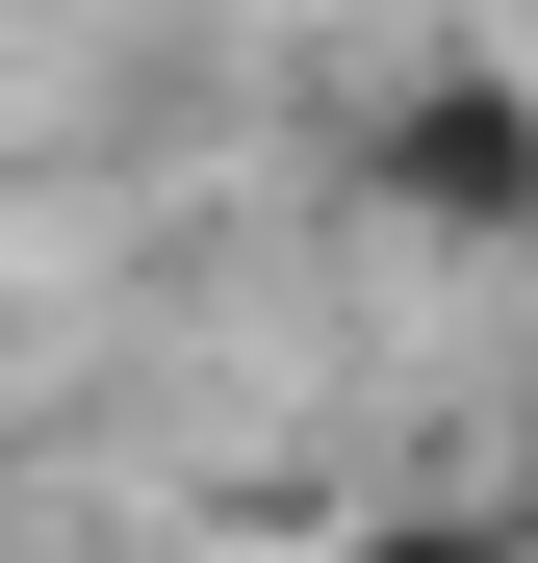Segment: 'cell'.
I'll use <instances>...</instances> for the list:
<instances>
[{"mask_svg":"<svg viewBox=\"0 0 538 563\" xmlns=\"http://www.w3.org/2000/svg\"><path fill=\"white\" fill-rule=\"evenodd\" d=\"M513 103H487V77H436V103H410V206H462V231H513Z\"/></svg>","mask_w":538,"mask_h":563,"instance_id":"obj_1","label":"cell"},{"mask_svg":"<svg viewBox=\"0 0 538 563\" xmlns=\"http://www.w3.org/2000/svg\"><path fill=\"white\" fill-rule=\"evenodd\" d=\"M333 563H513V538H487V512H359Z\"/></svg>","mask_w":538,"mask_h":563,"instance_id":"obj_2","label":"cell"}]
</instances>
